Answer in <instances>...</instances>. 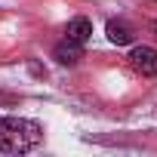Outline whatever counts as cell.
Listing matches in <instances>:
<instances>
[{
	"mask_svg": "<svg viewBox=\"0 0 157 157\" xmlns=\"http://www.w3.org/2000/svg\"><path fill=\"white\" fill-rule=\"evenodd\" d=\"M43 139L40 123L28 117H0V151L3 154H25L37 148Z\"/></svg>",
	"mask_w": 157,
	"mask_h": 157,
	"instance_id": "1",
	"label": "cell"
},
{
	"mask_svg": "<svg viewBox=\"0 0 157 157\" xmlns=\"http://www.w3.org/2000/svg\"><path fill=\"white\" fill-rule=\"evenodd\" d=\"M129 65L142 74V77H154L157 74V49L154 46H136L129 52Z\"/></svg>",
	"mask_w": 157,
	"mask_h": 157,
	"instance_id": "2",
	"label": "cell"
},
{
	"mask_svg": "<svg viewBox=\"0 0 157 157\" xmlns=\"http://www.w3.org/2000/svg\"><path fill=\"white\" fill-rule=\"evenodd\" d=\"M90 34H93V22L86 16H74L68 22V28H65V40H74V43H80V46L90 40Z\"/></svg>",
	"mask_w": 157,
	"mask_h": 157,
	"instance_id": "3",
	"label": "cell"
},
{
	"mask_svg": "<svg viewBox=\"0 0 157 157\" xmlns=\"http://www.w3.org/2000/svg\"><path fill=\"white\" fill-rule=\"evenodd\" d=\"M52 59H56L59 65H77V62L83 59V46L74 43V40H62V43H56Z\"/></svg>",
	"mask_w": 157,
	"mask_h": 157,
	"instance_id": "4",
	"label": "cell"
},
{
	"mask_svg": "<svg viewBox=\"0 0 157 157\" xmlns=\"http://www.w3.org/2000/svg\"><path fill=\"white\" fill-rule=\"evenodd\" d=\"M105 31H108V40H111V43H117V46H126V43H132V28H129L126 22H117V19H111Z\"/></svg>",
	"mask_w": 157,
	"mask_h": 157,
	"instance_id": "5",
	"label": "cell"
},
{
	"mask_svg": "<svg viewBox=\"0 0 157 157\" xmlns=\"http://www.w3.org/2000/svg\"><path fill=\"white\" fill-rule=\"evenodd\" d=\"M148 28H151V31H154V37H157V22H151V25H148Z\"/></svg>",
	"mask_w": 157,
	"mask_h": 157,
	"instance_id": "6",
	"label": "cell"
}]
</instances>
